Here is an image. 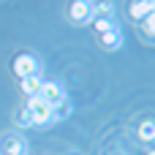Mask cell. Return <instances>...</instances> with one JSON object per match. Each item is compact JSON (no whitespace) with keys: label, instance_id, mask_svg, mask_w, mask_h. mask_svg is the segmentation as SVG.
Segmentation results:
<instances>
[{"label":"cell","instance_id":"obj_1","mask_svg":"<svg viewBox=\"0 0 155 155\" xmlns=\"http://www.w3.org/2000/svg\"><path fill=\"white\" fill-rule=\"evenodd\" d=\"M27 109L33 114V125H49V123H54L52 120V106L41 95H30L27 98Z\"/></svg>","mask_w":155,"mask_h":155},{"label":"cell","instance_id":"obj_2","mask_svg":"<svg viewBox=\"0 0 155 155\" xmlns=\"http://www.w3.org/2000/svg\"><path fill=\"white\" fill-rule=\"evenodd\" d=\"M0 155H27V139L22 134H3L0 136Z\"/></svg>","mask_w":155,"mask_h":155},{"label":"cell","instance_id":"obj_3","mask_svg":"<svg viewBox=\"0 0 155 155\" xmlns=\"http://www.w3.org/2000/svg\"><path fill=\"white\" fill-rule=\"evenodd\" d=\"M14 74H16L19 79H25V76H35V74H38V60H35V54L22 52V54L14 60Z\"/></svg>","mask_w":155,"mask_h":155},{"label":"cell","instance_id":"obj_4","mask_svg":"<svg viewBox=\"0 0 155 155\" xmlns=\"http://www.w3.org/2000/svg\"><path fill=\"white\" fill-rule=\"evenodd\" d=\"M35 95H41L49 106H54V104H60V101L65 98V93H63V87H60L57 82H41V87H38Z\"/></svg>","mask_w":155,"mask_h":155},{"label":"cell","instance_id":"obj_5","mask_svg":"<svg viewBox=\"0 0 155 155\" xmlns=\"http://www.w3.org/2000/svg\"><path fill=\"white\" fill-rule=\"evenodd\" d=\"M71 19H74V22H79V25L90 22V19H93L90 0H74V3H71Z\"/></svg>","mask_w":155,"mask_h":155},{"label":"cell","instance_id":"obj_6","mask_svg":"<svg viewBox=\"0 0 155 155\" xmlns=\"http://www.w3.org/2000/svg\"><path fill=\"white\" fill-rule=\"evenodd\" d=\"M93 19H114V3L112 0H90Z\"/></svg>","mask_w":155,"mask_h":155},{"label":"cell","instance_id":"obj_7","mask_svg":"<svg viewBox=\"0 0 155 155\" xmlns=\"http://www.w3.org/2000/svg\"><path fill=\"white\" fill-rule=\"evenodd\" d=\"M153 3L155 0H134V3L128 5V14H131L134 19H144L147 14H153Z\"/></svg>","mask_w":155,"mask_h":155},{"label":"cell","instance_id":"obj_8","mask_svg":"<svg viewBox=\"0 0 155 155\" xmlns=\"http://www.w3.org/2000/svg\"><path fill=\"white\" fill-rule=\"evenodd\" d=\"M101 46H104V49H120V46H123V33H120V27H117V30H109V33H101Z\"/></svg>","mask_w":155,"mask_h":155},{"label":"cell","instance_id":"obj_9","mask_svg":"<svg viewBox=\"0 0 155 155\" xmlns=\"http://www.w3.org/2000/svg\"><path fill=\"white\" fill-rule=\"evenodd\" d=\"M22 82V93L30 98V95H35L38 93V87H41V76L35 74V76H25V79H19Z\"/></svg>","mask_w":155,"mask_h":155},{"label":"cell","instance_id":"obj_10","mask_svg":"<svg viewBox=\"0 0 155 155\" xmlns=\"http://www.w3.org/2000/svg\"><path fill=\"white\" fill-rule=\"evenodd\" d=\"M71 112H74L71 101H68V98H63L60 104H54V106H52V120H65Z\"/></svg>","mask_w":155,"mask_h":155},{"label":"cell","instance_id":"obj_11","mask_svg":"<svg viewBox=\"0 0 155 155\" xmlns=\"http://www.w3.org/2000/svg\"><path fill=\"white\" fill-rule=\"evenodd\" d=\"M16 125H22V128H30L33 125V114H30V109L27 106H22V109H16Z\"/></svg>","mask_w":155,"mask_h":155},{"label":"cell","instance_id":"obj_12","mask_svg":"<svg viewBox=\"0 0 155 155\" xmlns=\"http://www.w3.org/2000/svg\"><path fill=\"white\" fill-rule=\"evenodd\" d=\"M93 25H95V30H98V33L117 30V22H114V19H93Z\"/></svg>","mask_w":155,"mask_h":155},{"label":"cell","instance_id":"obj_13","mask_svg":"<svg viewBox=\"0 0 155 155\" xmlns=\"http://www.w3.org/2000/svg\"><path fill=\"white\" fill-rule=\"evenodd\" d=\"M142 27H144V35H147V38H153V33H155V19H153V14H147V16H144V25H142Z\"/></svg>","mask_w":155,"mask_h":155},{"label":"cell","instance_id":"obj_14","mask_svg":"<svg viewBox=\"0 0 155 155\" xmlns=\"http://www.w3.org/2000/svg\"><path fill=\"white\" fill-rule=\"evenodd\" d=\"M142 139L144 142H153V120H144L142 123Z\"/></svg>","mask_w":155,"mask_h":155}]
</instances>
